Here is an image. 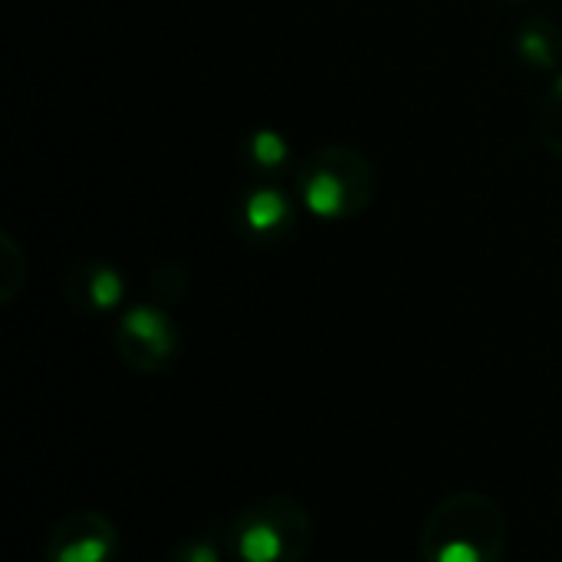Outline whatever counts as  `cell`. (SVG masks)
<instances>
[{
  "label": "cell",
  "mask_w": 562,
  "mask_h": 562,
  "mask_svg": "<svg viewBox=\"0 0 562 562\" xmlns=\"http://www.w3.org/2000/svg\"><path fill=\"white\" fill-rule=\"evenodd\" d=\"M115 352L138 375H161L178 362L181 333L175 319L155 303H135L119 316Z\"/></svg>",
  "instance_id": "obj_4"
},
{
  "label": "cell",
  "mask_w": 562,
  "mask_h": 562,
  "mask_svg": "<svg viewBox=\"0 0 562 562\" xmlns=\"http://www.w3.org/2000/svg\"><path fill=\"white\" fill-rule=\"evenodd\" d=\"M0 250H3V267H0V300H3V303H10V300L16 296V290H20L23 277H26V267L20 263V250H16V244H13L7 234L0 237Z\"/></svg>",
  "instance_id": "obj_11"
},
{
  "label": "cell",
  "mask_w": 562,
  "mask_h": 562,
  "mask_svg": "<svg viewBox=\"0 0 562 562\" xmlns=\"http://www.w3.org/2000/svg\"><path fill=\"white\" fill-rule=\"evenodd\" d=\"M293 145L277 128H257L244 138V161L257 175H277L290 165Z\"/></svg>",
  "instance_id": "obj_9"
},
{
  "label": "cell",
  "mask_w": 562,
  "mask_h": 562,
  "mask_svg": "<svg viewBox=\"0 0 562 562\" xmlns=\"http://www.w3.org/2000/svg\"><path fill=\"white\" fill-rule=\"evenodd\" d=\"M293 198L277 188V184H257L250 188L240 204H237V227L247 240H257V244H273V240H283L290 231H293Z\"/></svg>",
  "instance_id": "obj_6"
},
{
  "label": "cell",
  "mask_w": 562,
  "mask_h": 562,
  "mask_svg": "<svg viewBox=\"0 0 562 562\" xmlns=\"http://www.w3.org/2000/svg\"><path fill=\"white\" fill-rule=\"evenodd\" d=\"M119 553V530L99 510L66 514L43 550L46 562H112Z\"/></svg>",
  "instance_id": "obj_5"
},
{
  "label": "cell",
  "mask_w": 562,
  "mask_h": 562,
  "mask_svg": "<svg viewBox=\"0 0 562 562\" xmlns=\"http://www.w3.org/2000/svg\"><path fill=\"white\" fill-rule=\"evenodd\" d=\"M237 562H303L313 547V517L290 494H270L244 507L224 537Z\"/></svg>",
  "instance_id": "obj_3"
},
{
  "label": "cell",
  "mask_w": 562,
  "mask_h": 562,
  "mask_svg": "<svg viewBox=\"0 0 562 562\" xmlns=\"http://www.w3.org/2000/svg\"><path fill=\"white\" fill-rule=\"evenodd\" d=\"M168 562H221V543L211 533L188 537L171 550Z\"/></svg>",
  "instance_id": "obj_12"
},
{
  "label": "cell",
  "mask_w": 562,
  "mask_h": 562,
  "mask_svg": "<svg viewBox=\"0 0 562 562\" xmlns=\"http://www.w3.org/2000/svg\"><path fill=\"white\" fill-rule=\"evenodd\" d=\"M540 138L550 155L562 158V72L553 76L547 86L543 105H540Z\"/></svg>",
  "instance_id": "obj_10"
},
{
  "label": "cell",
  "mask_w": 562,
  "mask_h": 562,
  "mask_svg": "<svg viewBox=\"0 0 562 562\" xmlns=\"http://www.w3.org/2000/svg\"><path fill=\"white\" fill-rule=\"evenodd\" d=\"M422 562H501L507 553V517L481 491H454L422 524Z\"/></svg>",
  "instance_id": "obj_1"
},
{
  "label": "cell",
  "mask_w": 562,
  "mask_h": 562,
  "mask_svg": "<svg viewBox=\"0 0 562 562\" xmlns=\"http://www.w3.org/2000/svg\"><path fill=\"white\" fill-rule=\"evenodd\" d=\"M517 56L530 69H560L562 66V26L553 16H527L514 36Z\"/></svg>",
  "instance_id": "obj_8"
},
{
  "label": "cell",
  "mask_w": 562,
  "mask_h": 562,
  "mask_svg": "<svg viewBox=\"0 0 562 562\" xmlns=\"http://www.w3.org/2000/svg\"><path fill=\"white\" fill-rule=\"evenodd\" d=\"M293 191L313 217L349 221L372 204L375 168L349 145H326L300 165Z\"/></svg>",
  "instance_id": "obj_2"
},
{
  "label": "cell",
  "mask_w": 562,
  "mask_h": 562,
  "mask_svg": "<svg viewBox=\"0 0 562 562\" xmlns=\"http://www.w3.org/2000/svg\"><path fill=\"white\" fill-rule=\"evenodd\" d=\"M66 296L86 313H112L125 300V280L112 263L82 260L66 277Z\"/></svg>",
  "instance_id": "obj_7"
},
{
  "label": "cell",
  "mask_w": 562,
  "mask_h": 562,
  "mask_svg": "<svg viewBox=\"0 0 562 562\" xmlns=\"http://www.w3.org/2000/svg\"><path fill=\"white\" fill-rule=\"evenodd\" d=\"M507 3H520V0H507Z\"/></svg>",
  "instance_id": "obj_13"
}]
</instances>
